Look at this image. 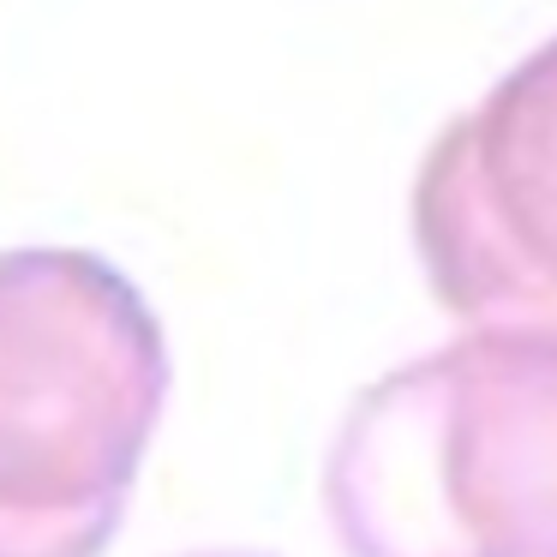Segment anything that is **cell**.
Instances as JSON below:
<instances>
[{
	"mask_svg": "<svg viewBox=\"0 0 557 557\" xmlns=\"http://www.w3.org/2000/svg\"><path fill=\"white\" fill-rule=\"evenodd\" d=\"M330 521L354 557H557V348L468 336L366 389Z\"/></svg>",
	"mask_w": 557,
	"mask_h": 557,
	"instance_id": "6da1fadb",
	"label": "cell"
},
{
	"mask_svg": "<svg viewBox=\"0 0 557 557\" xmlns=\"http://www.w3.org/2000/svg\"><path fill=\"white\" fill-rule=\"evenodd\" d=\"M162 330L90 252H0V557H97L162 413Z\"/></svg>",
	"mask_w": 557,
	"mask_h": 557,
	"instance_id": "7a4b0ae2",
	"label": "cell"
},
{
	"mask_svg": "<svg viewBox=\"0 0 557 557\" xmlns=\"http://www.w3.org/2000/svg\"><path fill=\"white\" fill-rule=\"evenodd\" d=\"M413 240L473 336L557 348V37L425 150Z\"/></svg>",
	"mask_w": 557,
	"mask_h": 557,
	"instance_id": "3957f363",
	"label": "cell"
}]
</instances>
